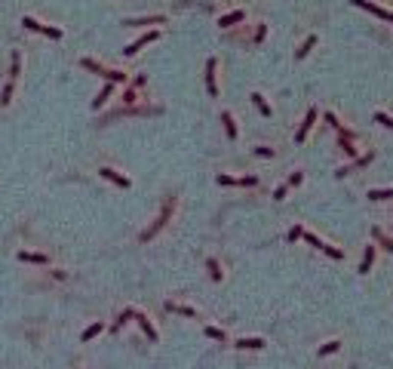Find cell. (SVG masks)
I'll list each match as a JSON object with an SVG mask.
<instances>
[{
  "label": "cell",
  "instance_id": "14",
  "mask_svg": "<svg viewBox=\"0 0 393 369\" xmlns=\"http://www.w3.org/2000/svg\"><path fill=\"white\" fill-rule=\"evenodd\" d=\"M243 19H246V13H243V9H234V13L221 16V22H218V25H221V28H234V25H240Z\"/></svg>",
  "mask_w": 393,
  "mask_h": 369
},
{
  "label": "cell",
  "instance_id": "28",
  "mask_svg": "<svg viewBox=\"0 0 393 369\" xmlns=\"http://www.w3.org/2000/svg\"><path fill=\"white\" fill-rule=\"evenodd\" d=\"M375 123L387 126V130H393V117H390V114H384V111H375Z\"/></svg>",
  "mask_w": 393,
  "mask_h": 369
},
{
  "label": "cell",
  "instance_id": "5",
  "mask_svg": "<svg viewBox=\"0 0 393 369\" xmlns=\"http://www.w3.org/2000/svg\"><path fill=\"white\" fill-rule=\"evenodd\" d=\"M353 6H360V9H366V13H372V16H378V19H384V22H390L393 25V13L390 9H384V6H375L372 0H350Z\"/></svg>",
  "mask_w": 393,
  "mask_h": 369
},
{
  "label": "cell",
  "instance_id": "29",
  "mask_svg": "<svg viewBox=\"0 0 393 369\" xmlns=\"http://www.w3.org/2000/svg\"><path fill=\"white\" fill-rule=\"evenodd\" d=\"M206 268H209V274H212V280H221V264H218L215 259H209V262H206Z\"/></svg>",
  "mask_w": 393,
  "mask_h": 369
},
{
  "label": "cell",
  "instance_id": "7",
  "mask_svg": "<svg viewBox=\"0 0 393 369\" xmlns=\"http://www.w3.org/2000/svg\"><path fill=\"white\" fill-rule=\"evenodd\" d=\"M372 151H368V154H363V157H353V163L350 166H341L338 172H335V176H338V179H344V176H350V172H356V169H363V166H368V163H372Z\"/></svg>",
  "mask_w": 393,
  "mask_h": 369
},
{
  "label": "cell",
  "instance_id": "34",
  "mask_svg": "<svg viewBox=\"0 0 393 369\" xmlns=\"http://www.w3.org/2000/svg\"><path fill=\"white\" fill-rule=\"evenodd\" d=\"M255 154H258V157H273V148H264V145H258V148H255Z\"/></svg>",
  "mask_w": 393,
  "mask_h": 369
},
{
  "label": "cell",
  "instance_id": "23",
  "mask_svg": "<svg viewBox=\"0 0 393 369\" xmlns=\"http://www.w3.org/2000/svg\"><path fill=\"white\" fill-rule=\"evenodd\" d=\"M372 237H375V240H378V243L384 246L387 252H393V240H390V237H384V231H381V228H372Z\"/></svg>",
  "mask_w": 393,
  "mask_h": 369
},
{
  "label": "cell",
  "instance_id": "18",
  "mask_svg": "<svg viewBox=\"0 0 393 369\" xmlns=\"http://www.w3.org/2000/svg\"><path fill=\"white\" fill-rule=\"evenodd\" d=\"M372 264H375V246H366L363 262H360V274H368V271H372Z\"/></svg>",
  "mask_w": 393,
  "mask_h": 369
},
{
  "label": "cell",
  "instance_id": "1",
  "mask_svg": "<svg viewBox=\"0 0 393 369\" xmlns=\"http://www.w3.org/2000/svg\"><path fill=\"white\" fill-rule=\"evenodd\" d=\"M172 212H175V197H166V203H163V210H160V215H157V222L151 225V228H145L142 234H138V240L142 243H147V240H154L160 231H163L166 225H169V218H172Z\"/></svg>",
  "mask_w": 393,
  "mask_h": 369
},
{
  "label": "cell",
  "instance_id": "30",
  "mask_svg": "<svg viewBox=\"0 0 393 369\" xmlns=\"http://www.w3.org/2000/svg\"><path fill=\"white\" fill-rule=\"evenodd\" d=\"M218 184H224V188H234V184H240V179H234V176H218Z\"/></svg>",
  "mask_w": 393,
  "mask_h": 369
},
{
  "label": "cell",
  "instance_id": "9",
  "mask_svg": "<svg viewBox=\"0 0 393 369\" xmlns=\"http://www.w3.org/2000/svg\"><path fill=\"white\" fill-rule=\"evenodd\" d=\"M98 176H101V179H108V182H114L117 188H129V184H132V182L126 179V176H120V172H114L111 166H101V169H98Z\"/></svg>",
  "mask_w": 393,
  "mask_h": 369
},
{
  "label": "cell",
  "instance_id": "32",
  "mask_svg": "<svg viewBox=\"0 0 393 369\" xmlns=\"http://www.w3.org/2000/svg\"><path fill=\"white\" fill-rule=\"evenodd\" d=\"M301 237H304V231L298 228V225H295L292 231H289V240H292V243H295V240H301Z\"/></svg>",
  "mask_w": 393,
  "mask_h": 369
},
{
  "label": "cell",
  "instance_id": "13",
  "mask_svg": "<svg viewBox=\"0 0 393 369\" xmlns=\"http://www.w3.org/2000/svg\"><path fill=\"white\" fill-rule=\"evenodd\" d=\"M111 96H114V83H111V80H108V83H105V86H101V92H98V96H96V99H92V108H96V111H98V108H101V105H105V102H108Z\"/></svg>",
  "mask_w": 393,
  "mask_h": 369
},
{
  "label": "cell",
  "instance_id": "4",
  "mask_svg": "<svg viewBox=\"0 0 393 369\" xmlns=\"http://www.w3.org/2000/svg\"><path fill=\"white\" fill-rule=\"evenodd\" d=\"M22 25H25L28 31H40V34H46V37H52V40H62V28L40 25V22H37V19H31V16H25V19H22Z\"/></svg>",
  "mask_w": 393,
  "mask_h": 369
},
{
  "label": "cell",
  "instance_id": "31",
  "mask_svg": "<svg viewBox=\"0 0 393 369\" xmlns=\"http://www.w3.org/2000/svg\"><path fill=\"white\" fill-rule=\"evenodd\" d=\"M286 194H289V184H280V188L273 191V200H286Z\"/></svg>",
  "mask_w": 393,
  "mask_h": 369
},
{
  "label": "cell",
  "instance_id": "33",
  "mask_svg": "<svg viewBox=\"0 0 393 369\" xmlns=\"http://www.w3.org/2000/svg\"><path fill=\"white\" fill-rule=\"evenodd\" d=\"M252 184H258L255 176H246V179H240V188H252Z\"/></svg>",
  "mask_w": 393,
  "mask_h": 369
},
{
  "label": "cell",
  "instance_id": "25",
  "mask_svg": "<svg viewBox=\"0 0 393 369\" xmlns=\"http://www.w3.org/2000/svg\"><path fill=\"white\" fill-rule=\"evenodd\" d=\"M101 329H105V323H92L89 329H83V336H80V339H83V342H89V339H96Z\"/></svg>",
  "mask_w": 393,
  "mask_h": 369
},
{
  "label": "cell",
  "instance_id": "37",
  "mask_svg": "<svg viewBox=\"0 0 393 369\" xmlns=\"http://www.w3.org/2000/svg\"><path fill=\"white\" fill-rule=\"evenodd\" d=\"M264 34H268V25H258V31H255V40H264Z\"/></svg>",
  "mask_w": 393,
  "mask_h": 369
},
{
  "label": "cell",
  "instance_id": "20",
  "mask_svg": "<svg viewBox=\"0 0 393 369\" xmlns=\"http://www.w3.org/2000/svg\"><path fill=\"white\" fill-rule=\"evenodd\" d=\"M166 311H172V314H181V317H196V311H194V308L178 305V302H166Z\"/></svg>",
  "mask_w": 393,
  "mask_h": 369
},
{
  "label": "cell",
  "instance_id": "35",
  "mask_svg": "<svg viewBox=\"0 0 393 369\" xmlns=\"http://www.w3.org/2000/svg\"><path fill=\"white\" fill-rule=\"evenodd\" d=\"M301 179H304V172H292V176H289V184H301Z\"/></svg>",
  "mask_w": 393,
  "mask_h": 369
},
{
  "label": "cell",
  "instance_id": "10",
  "mask_svg": "<svg viewBox=\"0 0 393 369\" xmlns=\"http://www.w3.org/2000/svg\"><path fill=\"white\" fill-rule=\"evenodd\" d=\"M215 68H218V62H215V59H209V62H206V89H209V96H212V99L218 96V83H215Z\"/></svg>",
  "mask_w": 393,
  "mask_h": 369
},
{
  "label": "cell",
  "instance_id": "16",
  "mask_svg": "<svg viewBox=\"0 0 393 369\" xmlns=\"http://www.w3.org/2000/svg\"><path fill=\"white\" fill-rule=\"evenodd\" d=\"M221 123H224V132H227V138L234 142V138H237V123H234V114H230V111H221Z\"/></svg>",
  "mask_w": 393,
  "mask_h": 369
},
{
  "label": "cell",
  "instance_id": "15",
  "mask_svg": "<svg viewBox=\"0 0 393 369\" xmlns=\"http://www.w3.org/2000/svg\"><path fill=\"white\" fill-rule=\"evenodd\" d=\"M135 320H138V326H142V332H145V336L151 339V342H157V329L151 326V320H147L145 314H138V311H135Z\"/></svg>",
  "mask_w": 393,
  "mask_h": 369
},
{
  "label": "cell",
  "instance_id": "12",
  "mask_svg": "<svg viewBox=\"0 0 393 369\" xmlns=\"http://www.w3.org/2000/svg\"><path fill=\"white\" fill-rule=\"evenodd\" d=\"M234 344H237L240 351H261L268 342H264V339H237Z\"/></svg>",
  "mask_w": 393,
  "mask_h": 369
},
{
  "label": "cell",
  "instance_id": "6",
  "mask_svg": "<svg viewBox=\"0 0 393 369\" xmlns=\"http://www.w3.org/2000/svg\"><path fill=\"white\" fill-rule=\"evenodd\" d=\"M317 117H319V111H317V108H310V111L304 114V120H301V126H298V132H295V142H298V145H301L304 138H307V132H310V126L317 123Z\"/></svg>",
  "mask_w": 393,
  "mask_h": 369
},
{
  "label": "cell",
  "instance_id": "2",
  "mask_svg": "<svg viewBox=\"0 0 393 369\" xmlns=\"http://www.w3.org/2000/svg\"><path fill=\"white\" fill-rule=\"evenodd\" d=\"M19 68H22V59H19V53H13V59H9V80H6L3 92H0V105H9V102H13V89H16V80H19Z\"/></svg>",
  "mask_w": 393,
  "mask_h": 369
},
{
  "label": "cell",
  "instance_id": "11",
  "mask_svg": "<svg viewBox=\"0 0 393 369\" xmlns=\"http://www.w3.org/2000/svg\"><path fill=\"white\" fill-rule=\"evenodd\" d=\"M163 16H145V19H126L123 25H129V28H145V25H163Z\"/></svg>",
  "mask_w": 393,
  "mask_h": 369
},
{
  "label": "cell",
  "instance_id": "27",
  "mask_svg": "<svg viewBox=\"0 0 393 369\" xmlns=\"http://www.w3.org/2000/svg\"><path fill=\"white\" fill-rule=\"evenodd\" d=\"M338 348H341V342H338V339H332V342H326V344L319 348V357H329V354H335Z\"/></svg>",
  "mask_w": 393,
  "mask_h": 369
},
{
  "label": "cell",
  "instance_id": "36",
  "mask_svg": "<svg viewBox=\"0 0 393 369\" xmlns=\"http://www.w3.org/2000/svg\"><path fill=\"white\" fill-rule=\"evenodd\" d=\"M326 120H329V123L335 126V130H341V120H338V117H335V114H326Z\"/></svg>",
  "mask_w": 393,
  "mask_h": 369
},
{
  "label": "cell",
  "instance_id": "19",
  "mask_svg": "<svg viewBox=\"0 0 393 369\" xmlns=\"http://www.w3.org/2000/svg\"><path fill=\"white\" fill-rule=\"evenodd\" d=\"M19 262H31V264H46L49 259H46L43 252H25V249H22V252H19Z\"/></svg>",
  "mask_w": 393,
  "mask_h": 369
},
{
  "label": "cell",
  "instance_id": "17",
  "mask_svg": "<svg viewBox=\"0 0 393 369\" xmlns=\"http://www.w3.org/2000/svg\"><path fill=\"white\" fill-rule=\"evenodd\" d=\"M366 197H368V200H375V203H384V200H390V197H393V188H372V191L366 194Z\"/></svg>",
  "mask_w": 393,
  "mask_h": 369
},
{
  "label": "cell",
  "instance_id": "21",
  "mask_svg": "<svg viewBox=\"0 0 393 369\" xmlns=\"http://www.w3.org/2000/svg\"><path fill=\"white\" fill-rule=\"evenodd\" d=\"M314 46H317V34H310V37H307V40L295 50V59H307V53L314 50Z\"/></svg>",
  "mask_w": 393,
  "mask_h": 369
},
{
  "label": "cell",
  "instance_id": "24",
  "mask_svg": "<svg viewBox=\"0 0 393 369\" xmlns=\"http://www.w3.org/2000/svg\"><path fill=\"white\" fill-rule=\"evenodd\" d=\"M129 320H135V311H132V308H126L123 314H120V320L114 323V332H120V329H123V326H126V323H129Z\"/></svg>",
  "mask_w": 393,
  "mask_h": 369
},
{
  "label": "cell",
  "instance_id": "26",
  "mask_svg": "<svg viewBox=\"0 0 393 369\" xmlns=\"http://www.w3.org/2000/svg\"><path fill=\"white\" fill-rule=\"evenodd\" d=\"M206 336L215 339V342H227V332H224V329H218V326H206Z\"/></svg>",
  "mask_w": 393,
  "mask_h": 369
},
{
  "label": "cell",
  "instance_id": "3",
  "mask_svg": "<svg viewBox=\"0 0 393 369\" xmlns=\"http://www.w3.org/2000/svg\"><path fill=\"white\" fill-rule=\"evenodd\" d=\"M304 240H307V246H314V249H319V252H326L329 259H344V252H341L338 246H329V243H322V240H319L317 234H310V231H304Z\"/></svg>",
  "mask_w": 393,
  "mask_h": 369
},
{
  "label": "cell",
  "instance_id": "8",
  "mask_svg": "<svg viewBox=\"0 0 393 369\" xmlns=\"http://www.w3.org/2000/svg\"><path fill=\"white\" fill-rule=\"evenodd\" d=\"M160 37V31H147V34H142V37H138V40H132L129 46H126V50H123V55H135L138 50H142V46H147V43H154Z\"/></svg>",
  "mask_w": 393,
  "mask_h": 369
},
{
  "label": "cell",
  "instance_id": "22",
  "mask_svg": "<svg viewBox=\"0 0 393 369\" xmlns=\"http://www.w3.org/2000/svg\"><path fill=\"white\" fill-rule=\"evenodd\" d=\"M252 105H255V108L264 114V117H270V105L264 102V96H261V92H252Z\"/></svg>",
  "mask_w": 393,
  "mask_h": 369
}]
</instances>
